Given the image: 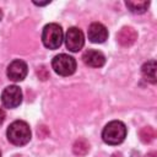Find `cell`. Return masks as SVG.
I'll return each instance as SVG.
<instances>
[{
  "label": "cell",
  "mask_w": 157,
  "mask_h": 157,
  "mask_svg": "<svg viewBox=\"0 0 157 157\" xmlns=\"http://www.w3.org/2000/svg\"><path fill=\"white\" fill-rule=\"evenodd\" d=\"M0 157H1V153H0Z\"/></svg>",
  "instance_id": "cell-19"
},
{
  "label": "cell",
  "mask_w": 157,
  "mask_h": 157,
  "mask_svg": "<svg viewBox=\"0 0 157 157\" xmlns=\"http://www.w3.org/2000/svg\"><path fill=\"white\" fill-rule=\"evenodd\" d=\"M141 72H142V76L145 77L146 81H148L153 85L157 82V78H156V61L155 60H148L147 63H145L141 67Z\"/></svg>",
  "instance_id": "cell-11"
},
{
  "label": "cell",
  "mask_w": 157,
  "mask_h": 157,
  "mask_svg": "<svg viewBox=\"0 0 157 157\" xmlns=\"http://www.w3.org/2000/svg\"><path fill=\"white\" fill-rule=\"evenodd\" d=\"M5 112H4V109L2 108H0V125L4 123V120H5Z\"/></svg>",
  "instance_id": "cell-15"
},
{
  "label": "cell",
  "mask_w": 157,
  "mask_h": 157,
  "mask_svg": "<svg viewBox=\"0 0 157 157\" xmlns=\"http://www.w3.org/2000/svg\"><path fill=\"white\" fill-rule=\"evenodd\" d=\"M1 102L4 104V107L6 108H16L21 104L22 102V92L21 88L12 85V86H7L2 93H1Z\"/></svg>",
  "instance_id": "cell-5"
},
{
  "label": "cell",
  "mask_w": 157,
  "mask_h": 157,
  "mask_svg": "<svg viewBox=\"0 0 157 157\" xmlns=\"http://www.w3.org/2000/svg\"><path fill=\"white\" fill-rule=\"evenodd\" d=\"M125 5L132 13H144L147 10L150 2L148 1H126Z\"/></svg>",
  "instance_id": "cell-12"
},
{
  "label": "cell",
  "mask_w": 157,
  "mask_h": 157,
  "mask_svg": "<svg viewBox=\"0 0 157 157\" xmlns=\"http://www.w3.org/2000/svg\"><path fill=\"white\" fill-rule=\"evenodd\" d=\"M108 38V29L99 22H93L88 27V39L92 43H103Z\"/></svg>",
  "instance_id": "cell-8"
},
{
  "label": "cell",
  "mask_w": 157,
  "mask_h": 157,
  "mask_svg": "<svg viewBox=\"0 0 157 157\" xmlns=\"http://www.w3.org/2000/svg\"><path fill=\"white\" fill-rule=\"evenodd\" d=\"M52 66L58 75L69 76L72 75L76 70V60L67 54H59L53 58Z\"/></svg>",
  "instance_id": "cell-4"
},
{
  "label": "cell",
  "mask_w": 157,
  "mask_h": 157,
  "mask_svg": "<svg viewBox=\"0 0 157 157\" xmlns=\"http://www.w3.org/2000/svg\"><path fill=\"white\" fill-rule=\"evenodd\" d=\"M50 1L48 0V1H44V2H38V1H33V4L34 5H39V6H43V5H48Z\"/></svg>",
  "instance_id": "cell-16"
},
{
  "label": "cell",
  "mask_w": 157,
  "mask_h": 157,
  "mask_svg": "<svg viewBox=\"0 0 157 157\" xmlns=\"http://www.w3.org/2000/svg\"><path fill=\"white\" fill-rule=\"evenodd\" d=\"M144 157H157V153H156V152H150V153L145 155Z\"/></svg>",
  "instance_id": "cell-17"
},
{
  "label": "cell",
  "mask_w": 157,
  "mask_h": 157,
  "mask_svg": "<svg viewBox=\"0 0 157 157\" xmlns=\"http://www.w3.org/2000/svg\"><path fill=\"white\" fill-rule=\"evenodd\" d=\"M64 33L58 23H48L44 26L42 32V42L48 49H56L61 45Z\"/></svg>",
  "instance_id": "cell-3"
},
{
  "label": "cell",
  "mask_w": 157,
  "mask_h": 157,
  "mask_svg": "<svg viewBox=\"0 0 157 157\" xmlns=\"http://www.w3.org/2000/svg\"><path fill=\"white\" fill-rule=\"evenodd\" d=\"M65 44L66 48L71 52H78L85 44V37L81 29L77 27H71L67 29L65 36Z\"/></svg>",
  "instance_id": "cell-6"
},
{
  "label": "cell",
  "mask_w": 157,
  "mask_h": 157,
  "mask_svg": "<svg viewBox=\"0 0 157 157\" xmlns=\"http://www.w3.org/2000/svg\"><path fill=\"white\" fill-rule=\"evenodd\" d=\"M72 150H74V153L76 156H85L90 151V144L85 139H78L75 141Z\"/></svg>",
  "instance_id": "cell-13"
},
{
  "label": "cell",
  "mask_w": 157,
  "mask_h": 157,
  "mask_svg": "<svg viewBox=\"0 0 157 157\" xmlns=\"http://www.w3.org/2000/svg\"><path fill=\"white\" fill-rule=\"evenodd\" d=\"M27 64L20 59L13 60L7 66V77L15 82L22 81L27 76Z\"/></svg>",
  "instance_id": "cell-7"
},
{
  "label": "cell",
  "mask_w": 157,
  "mask_h": 157,
  "mask_svg": "<svg viewBox=\"0 0 157 157\" xmlns=\"http://www.w3.org/2000/svg\"><path fill=\"white\" fill-rule=\"evenodd\" d=\"M126 137V126L123 121L113 120L108 123L103 131H102V139L108 145H119L121 144Z\"/></svg>",
  "instance_id": "cell-2"
},
{
  "label": "cell",
  "mask_w": 157,
  "mask_h": 157,
  "mask_svg": "<svg viewBox=\"0 0 157 157\" xmlns=\"http://www.w3.org/2000/svg\"><path fill=\"white\" fill-rule=\"evenodd\" d=\"M7 140L16 146H23L31 140V129L23 120H16L10 124L6 131Z\"/></svg>",
  "instance_id": "cell-1"
},
{
  "label": "cell",
  "mask_w": 157,
  "mask_h": 157,
  "mask_svg": "<svg viewBox=\"0 0 157 157\" xmlns=\"http://www.w3.org/2000/svg\"><path fill=\"white\" fill-rule=\"evenodd\" d=\"M136 39H137V33L132 27H123L117 34V40L123 47L132 45Z\"/></svg>",
  "instance_id": "cell-10"
},
{
  "label": "cell",
  "mask_w": 157,
  "mask_h": 157,
  "mask_svg": "<svg viewBox=\"0 0 157 157\" xmlns=\"http://www.w3.org/2000/svg\"><path fill=\"white\" fill-rule=\"evenodd\" d=\"M139 135H140V139H141L142 142L148 144V142H151V141L155 140V137H156V131H155V129L151 128V126H145V128H142V129L140 130Z\"/></svg>",
  "instance_id": "cell-14"
},
{
  "label": "cell",
  "mask_w": 157,
  "mask_h": 157,
  "mask_svg": "<svg viewBox=\"0 0 157 157\" xmlns=\"http://www.w3.org/2000/svg\"><path fill=\"white\" fill-rule=\"evenodd\" d=\"M1 18H2V11L0 10V21H1Z\"/></svg>",
  "instance_id": "cell-18"
},
{
  "label": "cell",
  "mask_w": 157,
  "mask_h": 157,
  "mask_svg": "<svg viewBox=\"0 0 157 157\" xmlns=\"http://www.w3.org/2000/svg\"><path fill=\"white\" fill-rule=\"evenodd\" d=\"M82 60H83V63L86 65H88L91 67H101L105 63V56L99 50L90 49V50H87V52L83 53Z\"/></svg>",
  "instance_id": "cell-9"
}]
</instances>
